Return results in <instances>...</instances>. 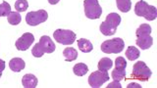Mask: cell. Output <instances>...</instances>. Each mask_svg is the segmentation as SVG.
I'll use <instances>...</instances> for the list:
<instances>
[{"mask_svg":"<svg viewBox=\"0 0 157 88\" xmlns=\"http://www.w3.org/2000/svg\"><path fill=\"white\" fill-rule=\"evenodd\" d=\"M121 23V17L117 13H110L106 17L105 22L100 24V31L106 36H110L115 34L118 26Z\"/></svg>","mask_w":157,"mask_h":88,"instance_id":"cell-3","label":"cell"},{"mask_svg":"<svg viewBox=\"0 0 157 88\" xmlns=\"http://www.w3.org/2000/svg\"><path fill=\"white\" fill-rule=\"evenodd\" d=\"M150 33L151 27L147 24H141L140 28L136 29V35L137 39L136 40V43L142 50L149 49L153 44V38L150 36Z\"/></svg>","mask_w":157,"mask_h":88,"instance_id":"cell-1","label":"cell"},{"mask_svg":"<svg viewBox=\"0 0 157 88\" xmlns=\"http://www.w3.org/2000/svg\"><path fill=\"white\" fill-rule=\"evenodd\" d=\"M125 47L124 40L122 38H113L106 40L101 44V50L106 54H118L123 51Z\"/></svg>","mask_w":157,"mask_h":88,"instance_id":"cell-6","label":"cell"},{"mask_svg":"<svg viewBox=\"0 0 157 88\" xmlns=\"http://www.w3.org/2000/svg\"><path fill=\"white\" fill-rule=\"evenodd\" d=\"M7 20H8V23L12 26H17L22 21V17L20 15L19 12H10V14L7 16Z\"/></svg>","mask_w":157,"mask_h":88,"instance_id":"cell-20","label":"cell"},{"mask_svg":"<svg viewBox=\"0 0 157 88\" xmlns=\"http://www.w3.org/2000/svg\"><path fill=\"white\" fill-rule=\"evenodd\" d=\"M48 18V14L45 10L40 9L36 12H29L26 16V22L29 26L36 27L39 24L44 23Z\"/></svg>","mask_w":157,"mask_h":88,"instance_id":"cell-9","label":"cell"},{"mask_svg":"<svg viewBox=\"0 0 157 88\" xmlns=\"http://www.w3.org/2000/svg\"><path fill=\"white\" fill-rule=\"evenodd\" d=\"M107 88H122L121 84H120V81H116L114 80L113 82H111L109 85L107 86Z\"/></svg>","mask_w":157,"mask_h":88,"instance_id":"cell-25","label":"cell"},{"mask_svg":"<svg viewBox=\"0 0 157 88\" xmlns=\"http://www.w3.org/2000/svg\"><path fill=\"white\" fill-rule=\"evenodd\" d=\"M135 13L136 16L144 17L147 21H153L157 18V10L152 5H148L144 0L139 1L135 6Z\"/></svg>","mask_w":157,"mask_h":88,"instance_id":"cell-4","label":"cell"},{"mask_svg":"<svg viewBox=\"0 0 157 88\" xmlns=\"http://www.w3.org/2000/svg\"><path fill=\"white\" fill-rule=\"evenodd\" d=\"M4 68H5V62L0 59V77L2 75V72L4 71Z\"/></svg>","mask_w":157,"mask_h":88,"instance_id":"cell-26","label":"cell"},{"mask_svg":"<svg viewBox=\"0 0 157 88\" xmlns=\"http://www.w3.org/2000/svg\"><path fill=\"white\" fill-rule=\"evenodd\" d=\"M132 87H137V88H140V86L139 84H136V83H130L129 85H128V88H132Z\"/></svg>","mask_w":157,"mask_h":88,"instance_id":"cell-27","label":"cell"},{"mask_svg":"<svg viewBox=\"0 0 157 88\" xmlns=\"http://www.w3.org/2000/svg\"><path fill=\"white\" fill-rule=\"evenodd\" d=\"M60 0H48V2H49V4H51V5H55V4H57Z\"/></svg>","mask_w":157,"mask_h":88,"instance_id":"cell-28","label":"cell"},{"mask_svg":"<svg viewBox=\"0 0 157 88\" xmlns=\"http://www.w3.org/2000/svg\"><path fill=\"white\" fill-rule=\"evenodd\" d=\"M115 67L116 68H126L127 62L123 57H118L115 61Z\"/></svg>","mask_w":157,"mask_h":88,"instance_id":"cell-24","label":"cell"},{"mask_svg":"<svg viewBox=\"0 0 157 88\" xmlns=\"http://www.w3.org/2000/svg\"><path fill=\"white\" fill-rule=\"evenodd\" d=\"M113 66V62L111 59L109 58H102L101 60L98 63V71H101V72H107L109 71L110 68Z\"/></svg>","mask_w":157,"mask_h":88,"instance_id":"cell-16","label":"cell"},{"mask_svg":"<svg viewBox=\"0 0 157 88\" xmlns=\"http://www.w3.org/2000/svg\"><path fill=\"white\" fill-rule=\"evenodd\" d=\"M78 49H80V50L83 53H90L92 51V49H93L91 42L86 38L78 39Z\"/></svg>","mask_w":157,"mask_h":88,"instance_id":"cell-14","label":"cell"},{"mask_svg":"<svg viewBox=\"0 0 157 88\" xmlns=\"http://www.w3.org/2000/svg\"><path fill=\"white\" fill-rule=\"evenodd\" d=\"M9 67L13 72H19L24 70L25 67H26V64H25L24 60L21 58H13L9 63Z\"/></svg>","mask_w":157,"mask_h":88,"instance_id":"cell-13","label":"cell"},{"mask_svg":"<svg viewBox=\"0 0 157 88\" xmlns=\"http://www.w3.org/2000/svg\"><path fill=\"white\" fill-rule=\"evenodd\" d=\"M140 52L137 48L134 47V46H129L126 51V57L129 59L130 61H135L137 58L140 57Z\"/></svg>","mask_w":157,"mask_h":88,"instance_id":"cell-18","label":"cell"},{"mask_svg":"<svg viewBox=\"0 0 157 88\" xmlns=\"http://www.w3.org/2000/svg\"><path fill=\"white\" fill-rule=\"evenodd\" d=\"M11 12V6L6 1L0 4V17H7Z\"/></svg>","mask_w":157,"mask_h":88,"instance_id":"cell-23","label":"cell"},{"mask_svg":"<svg viewBox=\"0 0 157 88\" xmlns=\"http://www.w3.org/2000/svg\"><path fill=\"white\" fill-rule=\"evenodd\" d=\"M15 8L17 12H25L29 8V3L27 0H17L15 3Z\"/></svg>","mask_w":157,"mask_h":88,"instance_id":"cell-22","label":"cell"},{"mask_svg":"<svg viewBox=\"0 0 157 88\" xmlns=\"http://www.w3.org/2000/svg\"><path fill=\"white\" fill-rule=\"evenodd\" d=\"M111 76L114 80L116 81H121L122 79H124L126 76V71L125 68H114L111 73Z\"/></svg>","mask_w":157,"mask_h":88,"instance_id":"cell-21","label":"cell"},{"mask_svg":"<svg viewBox=\"0 0 157 88\" xmlns=\"http://www.w3.org/2000/svg\"><path fill=\"white\" fill-rule=\"evenodd\" d=\"M73 72L78 76H83L85 75H86V72H88V68L86 64L78 63V64H76V65L74 66Z\"/></svg>","mask_w":157,"mask_h":88,"instance_id":"cell-17","label":"cell"},{"mask_svg":"<svg viewBox=\"0 0 157 88\" xmlns=\"http://www.w3.org/2000/svg\"><path fill=\"white\" fill-rule=\"evenodd\" d=\"M55 49H56L55 43L53 42L52 39L47 35H43L39 39V42L36 43V45H34V47L33 48L32 54L33 57L40 58L43 56L44 53H47V54L53 53L55 51Z\"/></svg>","mask_w":157,"mask_h":88,"instance_id":"cell-2","label":"cell"},{"mask_svg":"<svg viewBox=\"0 0 157 88\" xmlns=\"http://www.w3.org/2000/svg\"><path fill=\"white\" fill-rule=\"evenodd\" d=\"M152 72L150 71V68L146 66V64L142 61H140L136 62L134 65L131 78L139 79L140 81H147L150 78Z\"/></svg>","mask_w":157,"mask_h":88,"instance_id":"cell-5","label":"cell"},{"mask_svg":"<svg viewBox=\"0 0 157 88\" xmlns=\"http://www.w3.org/2000/svg\"><path fill=\"white\" fill-rule=\"evenodd\" d=\"M109 78L110 77L107 72L96 71V72H93L91 75L88 76V83H90V87L98 88L104 82L109 80Z\"/></svg>","mask_w":157,"mask_h":88,"instance_id":"cell-10","label":"cell"},{"mask_svg":"<svg viewBox=\"0 0 157 88\" xmlns=\"http://www.w3.org/2000/svg\"><path fill=\"white\" fill-rule=\"evenodd\" d=\"M63 55L67 62H73L78 58V52L76 49H74L72 47H67L63 51Z\"/></svg>","mask_w":157,"mask_h":88,"instance_id":"cell-15","label":"cell"},{"mask_svg":"<svg viewBox=\"0 0 157 88\" xmlns=\"http://www.w3.org/2000/svg\"><path fill=\"white\" fill-rule=\"evenodd\" d=\"M117 7L123 13L129 12L132 8V2L131 0H116Z\"/></svg>","mask_w":157,"mask_h":88,"instance_id":"cell-19","label":"cell"},{"mask_svg":"<svg viewBox=\"0 0 157 88\" xmlns=\"http://www.w3.org/2000/svg\"><path fill=\"white\" fill-rule=\"evenodd\" d=\"M22 84L25 88H36L37 85V78L32 73H28L23 76Z\"/></svg>","mask_w":157,"mask_h":88,"instance_id":"cell-12","label":"cell"},{"mask_svg":"<svg viewBox=\"0 0 157 88\" xmlns=\"http://www.w3.org/2000/svg\"><path fill=\"white\" fill-rule=\"evenodd\" d=\"M55 41L63 45H71L76 41V33L69 29H56L53 33Z\"/></svg>","mask_w":157,"mask_h":88,"instance_id":"cell-7","label":"cell"},{"mask_svg":"<svg viewBox=\"0 0 157 88\" xmlns=\"http://www.w3.org/2000/svg\"><path fill=\"white\" fill-rule=\"evenodd\" d=\"M33 41H34L33 34H32L31 32H25L21 37L17 39L15 45H16V48L19 51H26L32 46Z\"/></svg>","mask_w":157,"mask_h":88,"instance_id":"cell-11","label":"cell"},{"mask_svg":"<svg viewBox=\"0 0 157 88\" xmlns=\"http://www.w3.org/2000/svg\"><path fill=\"white\" fill-rule=\"evenodd\" d=\"M85 14L86 18L90 20L99 19L102 14V8L97 0H85L83 1Z\"/></svg>","mask_w":157,"mask_h":88,"instance_id":"cell-8","label":"cell"}]
</instances>
